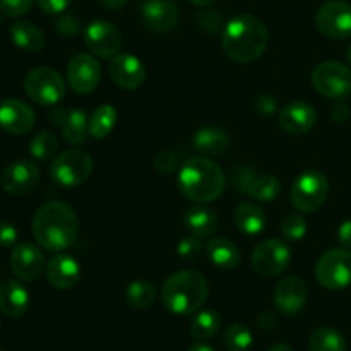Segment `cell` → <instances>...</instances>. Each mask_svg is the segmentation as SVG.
Wrapping results in <instances>:
<instances>
[{"mask_svg": "<svg viewBox=\"0 0 351 351\" xmlns=\"http://www.w3.org/2000/svg\"><path fill=\"white\" fill-rule=\"evenodd\" d=\"M79 219L74 209L60 201L45 202L33 218V237L40 247L50 252H62L75 242Z\"/></svg>", "mask_w": 351, "mask_h": 351, "instance_id": "6da1fadb", "label": "cell"}, {"mask_svg": "<svg viewBox=\"0 0 351 351\" xmlns=\"http://www.w3.org/2000/svg\"><path fill=\"white\" fill-rule=\"evenodd\" d=\"M269 43V34L263 21L250 14H239L226 23L221 34L225 53L239 64L259 60Z\"/></svg>", "mask_w": 351, "mask_h": 351, "instance_id": "7a4b0ae2", "label": "cell"}, {"mask_svg": "<svg viewBox=\"0 0 351 351\" xmlns=\"http://www.w3.org/2000/svg\"><path fill=\"white\" fill-rule=\"evenodd\" d=\"M177 187L192 202H213L226 187V175L216 161L206 156L191 158L178 170Z\"/></svg>", "mask_w": 351, "mask_h": 351, "instance_id": "3957f363", "label": "cell"}, {"mask_svg": "<svg viewBox=\"0 0 351 351\" xmlns=\"http://www.w3.org/2000/svg\"><path fill=\"white\" fill-rule=\"evenodd\" d=\"M208 298V280L197 269L171 274L161 288V302L171 314L191 315L201 311Z\"/></svg>", "mask_w": 351, "mask_h": 351, "instance_id": "277c9868", "label": "cell"}, {"mask_svg": "<svg viewBox=\"0 0 351 351\" xmlns=\"http://www.w3.org/2000/svg\"><path fill=\"white\" fill-rule=\"evenodd\" d=\"M95 161L86 151L72 149L62 151L53 158L50 165V177L57 185L64 189H74L84 184L93 173Z\"/></svg>", "mask_w": 351, "mask_h": 351, "instance_id": "5b68a950", "label": "cell"}, {"mask_svg": "<svg viewBox=\"0 0 351 351\" xmlns=\"http://www.w3.org/2000/svg\"><path fill=\"white\" fill-rule=\"evenodd\" d=\"M329 195V182L319 170H307L295 180L290 201L300 213H315L324 206Z\"/></svg>", "mask_w": 351, "mask_h": 351, "instance_id": "8992f818", "label": "cell"}, {"mask_svg": "<svg viewBox=\"0 0 351 351\" xmlns=\"http://www.w3.org/2000/svg\"><path fill=\"white\" fill-rule=\"evenodd\" d=\"M24 91L41 106H57L65 96V81L55 69L36 67L24 77Z\"/></svg>", "mask_w": 351, "mask_h": 351, "instance_id": "52a82bcc", "label": "cell"}, {"mask_svg": "<svg viewBox=\"0 0 351 351\" xmlns=\"http://www.w3.org/2000/svg\"><path fill=\"white\" fill-rule=\"evenodd\" d=\"M312 86L319 95L329 99H345L351 96V69L339 62L328 60L312 71Z\"/></svg>", "mask_w": 351, "mask_h": 351, "instance_id": "ba28073f", "label": "cell"}, {"mask_svg": "<svg viewBox=\"0 0 351 351\" xmlns=\"http://www.w3.org/2000/svg\"><path fill=\"white\" fill-rule=\"evenodd\" d=\"M315 278L328 290H343L351 285V250L332 249L319 257L315 264Z\"/></svg>", "mask_w": 351, "mask_h": 351, "instance_id": "9c48e42d", "label": "cell"}, {"mask_svg": "<svg viewBox=\"0 0 351 351\" xmlns=\"http://www.w3.org/2000/svg\"><path fill=\"white\" fill-rule=\"evenodd\" d=\"M291 261V250L283 240L269 239L261 242L252 252V267L264 278H274L287 271Z\"/></svg>", "mask_w": 351, "mask_h": 351, "instance_id": "30bf717a", "label": "cell"}, {"mask_svg": "<svg viewBox=\"0 0 351 351\" xmlns=\"http://www.w3.org/2000/svg\"><path fill=\"white\" fill-rule=\"evenodd\" d=\"M84 43L95 57L112 60L122 50L123 40L122 33L115 24L105 19H96L86 27Z\"/></svg>", "mask_w": 351, "mask_h": 351, "instance_id": "8fae6325", "label": "cell"}, {"mask_svg": "<svg viewBox=\"0 0 351 351\" xmlns=\"http://www.w3.org/2000/svg\"><path fill=\"white\" fill-rule=\"evenodd\" d=\"M315 24L319 31L331 40L351 38V3L343 0L322 3L315 16Z\"/></svg>", "mask_w": 351, "mask_h": 351, "instance_id": "7c38bea8", "label": "cell"}, {"mask_svg": "<svg viewBox=\"0 0 351 351\" xmlns=\"http://www.w3.org/2000/svg\"><path fill=\"white\" fill-rule=\"evenodd\" d=\"M233 184L240 192L257 202H271L281 194V184L273 175H257L252 168L240 167L233 175Z\"/></svg>", "mask_w": 351, "mask_h": 351, "instance_id": "4fadbf2b", "label": "cell"}, {"mask_svg": "<svg viewBox=\"0 0 351 351\" xmlns=\"http://www.w3.org/2000/svg\"><path fill=\"white\" fill-rule=\"evenodd\" d=\"M41 180L40 168L34 161L16 160L7 165L0 177V185L10 195H27L38 187Z\"/></svg>", "mask_w": 351, "mask_h": 351, "instance_id": "5bb4252c", "label": "cell"}, {"mask_svg": "<svg viewBox=\"0 0 351 351\" xmlns=\"http://www.w3.org/2000/svg\"><path fill=\"white\" fill-rule=\"evenodd\" d=\"M101 79V65L95 55L77 53L67 65V82L77 95H89L95 91Z\"/></svg>", "mask_w": 351, "mask_h": 351, "instance_id": "9a60e30c", "label": "cell"}, {"mask_svg": "<svg viewBox=\"0 0 351 351\" xmlns=\"http://www.w3.org/2000/svg\"><path fill=\"white\" fill-rule=\"evenodd\" d=\"M10 267L21 281L33 283L45 273L47 264H45V257L40 247L29 242H21L12 247Z\"/></svg>", "mask_w": 351, "mask_h": 351, "instance_id": "2e32d148", "label": "cell"}, {"mask_svg": "<svg viewBox=\"0 0 351 351\" xmlns=\"http://www.w3.org/2000/svg\"><path fill=\"white\" fill-rule=\"evenodd\" d=\"M108 71L113 82L119 88L127 89V91H134V89L141 88L147 75L146 67H144L141 58H137L136 55L122 53V51L110 60Z\"/></svg>", "mask_w": 351, "mask_h": 351, "instance_id": "e0dca14e", "label": "cell"}, {"mask_svg": "<svg viewBox=\"0 0 351 351\" xmlns=\"http://www.w3.org/2000/svg\"><path fill=\"white\" fill-rule=\"evenodd\" d=\"M274 305L281 314L295 315L304 311L308 300V288L298 276H287L276 285L273 293Z\"/></svg>", "mask_w": 351, "mask_h": 351, "instance_id": "ac0fdd59", "label": "cell"}, {"mask_svg": "<svg viewBox=\"0 0 351 351\" xmlns=\"http://www.w3.org/2000/svg\"><path fill=\"white\" fill-rule=\"evenodd\" d=\"M50 119L60 129L62 137L71 146H79L89 136V120L82 110L60 108L55 106L50 113Z\"/></svg>", "mask_w": 351, "mask_h": 351, "instance_id": "d6986e66", "label": "cell"}, {"mask_svg": "<svg viewBox=\"0 0 351 351\" xmlns=\"http://www.w3.org/2000/svg\"><path fill=\"white\" fill-rule=\"evenodd\" d=\"M36 115L27 103L10 98L0 103V129L12 136H23L34 127Z\"/></svg>", "mask_w": 351, "mask_h": 351, "instance_id": "ffe728a7", "label": "cell"}, {"mask_svg": "<svg viewBox=\"0 0 351 351\" xmlns=\"http://www.w3.org/2000/svg\"><path fill=\"white\" fill-rule=\"evenodd\" d=\"M141 16L151 31L167 33L178 23V9L170 0H141Z\"/></svg>", "mask_w": 351, "mask_h": 351, "instance_id": "44dd1931", "label": "cell"}, {"mask_svg": "<svg viewBox=\"0 0 351 351\" xmlns=\"http://www.w3.org/2000/svg\"><path fill=\"white\" fill-rule=\"evenodd\" d=\"M317 122V112L311 103L293 101L283 106L280 112V125L290 136L307 134Z\"/></svg>", "mask_w": 351, "mask_h": 351, "instance_id": "7402d4cb", "label": "cell"}, {"mask_svg": "<svg viewBox=\"0 0 351 351\" xmlns=\"http://www.w3.org/2000/svg\"><path fill=\"white\" fill-rule=\"evenodd\" d=\"M48 283L57 290H71L81 280V266L77 261L67 254H57L47 263Z\"/></svg>", "mask_w": 351, "mask_h": 351, "instance_id": "603a6c76", "label": "cell"}, {"mask_svg": "<svg viewBox=\"0 0 351 351\" xmlns=\"http://www.w3.org/2000/svg\"><path fill=\"white\" fill-rule=\"evenodd\" d=\"M29 308V291L16 280L0 283V312L10 319L23 317Z\"/></svg>", "mask_w": 351, "mask_h": 351, "instance_id": "cb8c5ba5", "label": "cell"}, {"mask_svg": "<svg viewBox=\"0 0 351 351\" xmlns=\"http://www.w3.org/2000/svg\"><path fill=\"white\" fill-rule=\"evenodd\" d=\"M206 256L211 261L213 266L223 271L235 269L242 259L239 247L225 237H216V239L209 240L208 245H206Z\"/></svg>", "mask_w": 351, "mask_h": 351, "instance_id": "d4e9b609", "label": "cell"}, {"mask_svg": "<svg viewBox=\"0 0 351 351\" xmlns=\"http://www.w3.org/2000/svg\"><path fill=\"white\" fill-rule=\"evenodd\" d=\"M192 144L202 156H216V154L225 153L230 144V136L221 127L208 125L194 134Z\"/></svg>", "mask_w": 351, "mask_h": 351, "instance_id": "484cf974", "label": "cell"}, {"mask_svg": "<svg viewBox=\"0 0 351 351\" xmlns=\"http://www.w3.org/2000/svg\"><path fill=\"white\" fill-rule=\"evenodd\" d=\"M235 225L245 235H259L266 230L267 218L263 208L254 202H240L235 209Z\"/></svg>", "mask_w": 351, "mask_h": 351, "instance_id": "4316f807", "label": "cell"}, {"mask_svg": "<svg viewBox=\"0 0 351 351\" xmlns=\"http://www.w3.org/2000/svg\"><path fill=\"white\" fill-rule=\"evenodd\" d=\"M10 38L17 48L27 53H38L45 47L43 31L29 21H16L10 26Z\"/></svg>", "mask_w": 351, "mask_h": 351, "instance_id": "83f0119b", "label": "cell"}, {"mask_svg": "<svg viewBox=\"0 0 351 351\" xmlns=\"http://www.w3.org/2000/svg\"><path fill=\"white\" fill-rule=\"evenodd\" d=\"M185 226L191 235L197 239H209L218 228V216L208 208H195L185 215Z\"/></svg>", "mask_w": 351, "mask_h": 351, "instance_id": "f1b7e54d", "label": "cell"}, {"mask_svg": "<svg viewBox=\"0 0 351 351\" xmlns=\"http://www.w3.org/2000/svg\"><path fill=\"white\" fill-rule=\"evenodd\" d=\"M156 300V287L151 281L137 280L127 287L125 302L134 311H146Z\"/></svg>", "mask_w": 351, "mask_h": 351, "instance_id": "f546056e", "label": "cell"}, {"mask_svg": "<svg viewBox=\"0 0 351 351\" xmlns=\"http://www.w3.org/2000/svg\"><path fill=\"white\" fill-rule=\"evenodd\" d=\"M219 326H221V317L218 312L209 308V311H201L194 315L189 332L197 341H206L219 331Z\"/></svg>", "mask_w": 351, "mask_h": 351, "instance_id": "4dcf8cb0", "label": "cell"}, {"mask_svg": "<svg viewBox=\"0 0 351 351\" xmlns=\"http://www.w3.org/2000/svg\"><path fill=\"white\" fill-rule=\"evenodd\" d=\"M311 351H346V339L332 328H317L308 338Z\"/></svg>", "mask_w": 351, "mask_h": 351, "instance_id": "1f68e13d", "label": "cell"}, {"mask_svg": "<svg viewBox=\"0 0 351 351\" xmlns=\"http://www.w3.org/2000/svg\"><path fill=\"white\" fill-rule=\"evenodd\" d=\"M117 110L112 105H101L89 119V136L95 139H105L110 136L117 123Z\"/></svg>", "mask_w": 351, "mask_h": 351, "instance_id": "d6a6232c", "label": "cell"}, {"mask_svg": "<svg viewBox=\"0 0 351 351\" xmlns=\"http://www.w3.org/2000/svg\"><path fill=\"white\" fill-rule=\"evenodd\" d=\"M58 149V139L48 130H41L31 139L29 153L36 161H48Z\"/></svg>", "mask_w": 351, "mask_h": 351, "instance_id": "836d02e7", "label": "cell"}, {"mask_svg": "<svg viewBox=\"0 0 351 351\" xmlns=\"http://www.w3.org/2000/svg\"><path fill=\"white\" fill-rule=\"evenodd\" d=\"M223 341H225V346L230 351H249L254 345V336L249 328L237 322V324L226 328Z\"/></svg>", "mask_w": 351, "mask_h": 351, "instance_id": "e575fe53", "label": "cell"}, {"mask_svg": "<svg viewBox=\"0 0 351 351\" xmlns=\"http://www.w3.org/2000/svg\"><path fill=\"white\" fill-rule=\"evenodd\" d=\"M280 230L285 239L290 240V242H297V240L304 239L305 233H307V221L300 215H288L281 221Z\"/></svg>", "mask_w": 351, "mask_h": 351, "instance_id": "d590c367", "label": "cell"}, {"mask_svg": "<svg viewBox=\"0 0 351 351\" xmlns=\"http://www.w3.org/2000/svg\"><path fill=\"white\" fill-rule=\"evenodd\" d=\"M154 168L161 175H171L178 167V156L173 151H160L153 160Z\"/></svg>", "mask_w": 351, "mask_h": 351, "instance_id": "8d00e7d4", "label": "cell"}, {"mask_svg": "<svg viewBox=\"0 0 351 351\" xmlns=\"http://www.w3.org/2000/svg\"><path fill=\"white\" fill-rule=\"evenodd\" d=\"M34 0H0V10L7 17H21L29 12Z\"/></svg>", "mask_w": 351, "mask_h": 351, "instance_id": "74e56055", "label": "cell"}, {"mask_svg": "<svg viewBox=\"0 0 351 351\" xmlns=\"http://www.w3.org/2000/svg\"><path fill=\"white\" fill-rule=\"evenodd\" d=\"M201 250H202L201 239H197V237L194 235L182 240L177 247V252L182 259H197V257L201 256Z\"/></svg>", "mask_w": 351, "mask_h": 351, "instance_id": "f35d334b", "label": "cell"}, {"mask_svg": "<svg viewBox=\"0 0 351 351\" xmlns=\"http://www.w3.org/2000/svg\"><path fill=\"white\" fill-rule=\"evenodd\" d=\"M17 243V230L12 223L0 221V247L10 249Z\"/></svg>", "mask_w": 351, "mask_h": 351, "instance_id": "ab89813d", "label": "cell"}, {"mask_svg": "<svg viewBox=\"0 0 351 351\" xmlns=\"http://www.w3.org/2000/svg\"><path fill=\"white\" fill-rule=\"evenodd\" d=\"M36 3L45 14H51L53 16V14H62L64 10H67L72 0H36Z\"/></svg>", "mask_w": 351, "mask_h": 351, "instance_id": "60d3db41", "label": "cell"}, {"mask_svg": "<svg viewBox=\"0 0 351 351\" xmlns=\"http://www.w3.org/2000/svg\"><path fill=\"white\" fill-rule=\"evenodd\" d=\"M331 117H332V120H335V122H338V123L346 122V120H348V117H350L348 105H346V103H343V99H338V101L332 105Z\"/></svg>", "mask_w": 351, "mask_h": 351, "instance_id": "b9f144b4", "label": "cell"}, {"mask_svg": "<svg viewBox=\"0 0 351 351\" xmlns=\"http://www.w3.org/2000/svg\"><path fill=\"white\" fill-rule=\"evenodd\" d=\"M338 240L345 249L351 250V219H346L338 228Z\"/></svg>", "mask_w": 351, "mask_h": 351, "instance_id": "7bdbcfd3", "label": "cell"}, {"mask_svg": "<svg viewBox=\"0 0 351 351\" xmlns=\"http://www.w3.org/2000/svg\"><path fill=\"white\" fill-rule=\"evenodd\" d=\"M257 110H259L261 113H264V115H269V113H274L276 112V99L271 98V96H259L257 98Z\"/></svg>", "mask_w": 351, "mask_h": 351, "instance_id": "ee69618b", "label": "cell"}, {"mask_svg": "<svg viewBox=\"0 0 351 351\" xmlns=\"http://www.w3.org/2000/svg\"><path fill=\"white\" fill-rule=\"evenodd\" d=\"M95 2L106 10H120L129 3V0H95Z\"/></svg>", "mask_w": 351, "mask_h": 351, "instance_id": "f6af8a7d", "label": "cell"}, {"mask_svg": "<svg viewBox=\"0 0 351 351\" xmlns=\"http://www.w3.org/2000/svg\"><path fill=\"white\" fill-rule=\"evenodd\" d=\"M187 351H216V350L211 348L209 345H204V343H197V345L191 346Z\"/></svg>", "mask_w": 351, "mask_h": 351, "instance_id": "bcb514c9", "label": "cell"}, {"mask_svg": "<svg viewBox=\"0 0 351 351\" xmlns=\"http://www.w3.org/2000/svg\"><path fill=\"white\" fill-rule=\"evenodd\" d=\"M267 351H293L290 345H285V343H278V345H273Z\"/></svg>", "mask_w": 351, "mask_h": 351, "instance_id": "7dc6e473", "label": "cell"}, {"mask_svg": "<svg viewBox=\"0 0 351 351\" xmlns=\"http://www.w3.org/2000/svg\"><path fill=\"white\" fill-rule=\"evenodd\" d=\"M191 2L197 7H206V5H211L215 0H191Z\"/></svg>", "mask_w": 351, "mask_h": 351, "instance_id": "c3c4849f", "label": "cell"}, {"mask_svg": "<svg viewBox=\"0 0 351 351\" xmlns=\"http://www.w3.org/2000/svg\"><path fill=\"white\" fill-rule=\"evenodd\" d=\"M346 58H348V62H350V65H351V47L348 48V51H346Z\"/></svg>", "mask_w": 351, "mask_h": 351, "instance_id": "681fc988", "label": "cell"}, {"mask_svg": "<svg viewBox=\"0 0 351 351\" xmlns=\"http://www.w3.org/2000/svg\"><path fill=\"white\" fill-rule=\"evenodd\" d=\"M0 351H5V350H3V348H2V346H0Z\"/></svg>", "mask_w": 351, "mask_h": 351, "instance_id": "f907efd6", "label": "cell"}]
</instances>
